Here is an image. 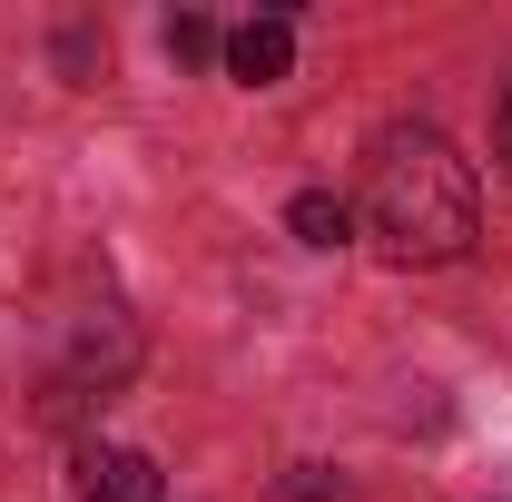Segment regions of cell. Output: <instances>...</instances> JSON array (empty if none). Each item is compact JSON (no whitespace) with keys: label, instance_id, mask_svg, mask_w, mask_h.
I'll list each match as a JSON object with an SVG mask.
<instances>
[{"label":"cell","instance_id":"3957f363","mask_svg":"<svg viewBox=\"0 0 512 502\" xmlns=\"http://www.w3.org/2000/svg\"><path fill=\"white\" fill-rule=\"evenodd\" d=\"M227 69L247 79V89H276L286 69H296V20H247V30H227Z\"/></svg>","mask_w":512,"mask_h":502},{"label":"cell","instance_id":"5b68a950","mask_svg":"<svg viewBox=\"0 0 512 502\" xmlns=\"http://www.w3.org/2000/svg\"><path fill=\"white\" fill-rule=\"evenodd\" d=\"M207 50H217V30H207L197 10H178V20H168V60H207Z\"/></svg>","mask_w":512,"mask_h":502},{"label":"cell","instance_id":"8992f818","mask_svg":"<svg viewBox=\"0 0 512 502\" xmlns=\"http://www.w3.org/2000/svg\"><path fill=\"white\" fill-rule=\"evenodd\" d=\"M503 168H512V99H503Z\"/></svg>","mask_w":512,"mask_h":502},{"label":"cell","instance_id":"277c9868","mask_svg":"<svg viewBox=\"0 0 512 502\" xmlns=\"http://www.w3.org/2000/svg\"><path fill=\"white\" fill-rule=\"evenodd\" d=\"M286 227H296L306 247H345V227H355V217H345V197L306 188V197H296V207H286Z\"/></svg>","mask_w":512,"mask_h":502},{"label":"cell","instance_id":"7a4b0ae2","mask_svg":"<svg viewBox=\"0 0 512 502\" xmlns=\"http://www.w3.org/2000/svg\"><path fill=\"white\" fill-rule=\"evenodd\" d=\"M79 502H158V463L128 443H89L79 453Z\"/></svg>","mask_w":512,"mask_h":502},{"label":"cell","instance_id":"6da1fadb","mask_svg":"<svg viewBox=\"0 0 512 502\" xmlns=\"http://www.w3.org/2000/svg\"><path fill=\"white\" fill-rule=\"evenodd\" d=\"M365 237L394 266H453L473 247V168L444 128L404 119L365 148Z\"/></svg>","mask_w":512,"mask_h":502}]
</instances>
